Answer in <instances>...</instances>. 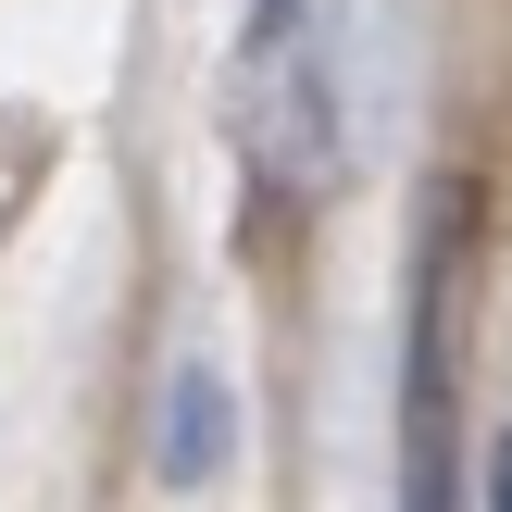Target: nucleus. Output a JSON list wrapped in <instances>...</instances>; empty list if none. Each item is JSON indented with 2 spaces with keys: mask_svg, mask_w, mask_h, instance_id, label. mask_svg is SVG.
<instances>
[{
  "mask_svg": "<svg viewBox=\"0 0 512 512\" xmlns=\"http://www.w3.org/2000/svg\"><path fill=\"white\" fill-rule=\"evenodd\" d=\"M225 125H238L275 213L338 188V38H325V0H250L238 63H225Z\"/></svg>",
  "mask_w": 512,
  "mask_h": 512,
  "instance_id": "obj_1",
  "label": "nucleus"
},
{
  "mask_svg": "<svg viewBox=\"0 0 512 512\" xmlns=\"http://www.w3.org/2000/svg\"><path fill=\"white\" fill-rule=\"evenodd\" d=\"M488 512H512V438L488 450Z\"/></svg>",
  "mask_w": 512,
  "mask_h": 512,
  "instance_id": "obj_3",
  "label": "nucleus"
},
{
  "mask_svg": "<svg viewBox=\"0 0 512 512\" xmlns=\"http://www.w3.org/2000/svg\"><path fill=\"white\" fill-rule=\"evenodd\" d=\"M225 438H238L225 375H213V363H175V400H163V475H175V488H200V475L225 463Z\"/></svg>",
  "mask_w": 512,
  "mask_h": 512,
  "instance_id": "obj_2",
  "label": "nucleus"
}]
</instances>
